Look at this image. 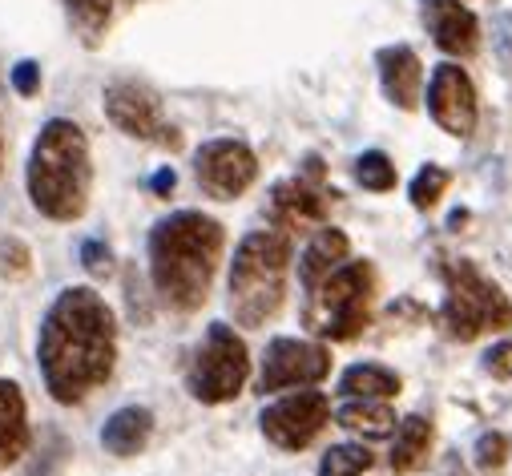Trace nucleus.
<instances>
[{
	"label": "nucleus",
	"instance_id": "c85d7f7f",
	"mask_svg": "<svg viewBox=\"0 0 512 476\" xmlns=\"http://www.w3.org/2000/svg\"><path fill=\"white\" fill-rule=\"evenodd\" d=\"M0 255H5V271H13V275H25L29 271V251H25V243H5L0 247Z\"/></svg>",
	"mask_w": 512,
	"mask_h": 476
},
{
	"label": "nucleus",
	"instance_id": "7c9ffc66",
	"mask_svg": "<svg viewBox=\"0 0 512 476\" xmlns=\"http://www.w3.org/2000/svg\"><path fill=\"white\" fill-rule=\"evenodd\" d=\"M174 182H178V178H174V170H162V174L154 178V190H158V194H166V190H174Z\"/></svg>",
	"mask_w": 512,
	"mask_h": 476
},
{
	"label": "nucleus",
	"instance_id": "4be33fe9",
	"mask_svg": "<svg viewBox=\"0 0 512 476\" xmlns=\"http://www.w3.org/2000/svg\"><path fill=\"white\" fill-rule=\"evenodd\" d=\"M375 464V452L367 444H331L319 460V476H363Z\"/></svg>",
	"mask_w": 512,
	"mask_h": 476
},
{
	"label": "nucleus",
	"instance_id": "7ed1b4c3",
	"mask_svg": "<svg viewBox=\"0 0 512 476\" xmlns=\"http://www.w3.org/2000/svg\"><path fill=\"white\" fill-rule=\"evenodd\" d=\"M93 190V162L89 142L77 122L53 117L41 130L33 158H29V198L53 222H73L85 214Z\"/></svg>",
	"mask_w": 512,
	"mask_h": 476
},
{
	"label": "nucleus",
	"instance_id": "ddd939ff",
	"mask_svg": "<svg viewBox=\"0 0 512 476\" xmlns=\"http://www.w3.org/2000/svg\"><path fill=\"white\" fill-rule=\"evenodd\" d=\"M424 29L448 57H472L480 45V25L460 0H424Z\"/></svg>",
	"mask_w": 512,
	"mask_h": 476
},
{
	"label": "nucleus",
	"instance_id": "f3484780",
	"mask_svg": "<svg viewBox=\"0 0 512 476\" xmlns=\"http://www.w3.org/2000/svg\"><path fill=\"white\" fill-rule=\"evenodd\" d=\"M150 436H154V412L150 408H138V404L113 412L105 420V428H101V444L113 456H138L150 444Z\"/></svg>",
	"mask_w": 512,
	"mask_h": 476
},
{
	"label": "nucleus",
	"instance_id": "39448f33",
	"mask_svg": "<svg viewBox=\"0 0 512 476\" xmlns=\"http://www.w3.org/2000/svg\"><path fill=\"white\" fill-rule=\"evenodd\" d=\"M371 299H375L371 263H343L319 287L307 291L303 323L311 335L327 343H347L371 323Z\"/></svg>",
	"mask_w": 512,
	"mask_h": 476
},
{
	"label": "nucleus",
	"instance_id": "0eeeda50",
	"mask_svg": "<svg viewBox=\"0 0 512 476\" xmlns=\"http://www.w3.org/2000/svg\"><path fill=\"white\" fill-rule=\"evenodd\" d=\"M246 380H250L246 343L234 335V327L214 323L190 360V376H186L190 396L202 404H226L246 388Z\"/></svg>",
	"mask_w": 512,
	"mask_h": 476
},
{
	"label": "nucleus",
	"instance_id": "f8f14e48",
	"mask_svg": "<svg viewBox=\"0 0 512 476\" xmlns=\"http://www.w3.org/2000/svg\"><path fill=\"white\" fill-rule=\"evenodd\" d=\"M428 113L452 138H468L476 130V89L460 65H436L428 81Z\"/></svg>",
	"mask_w": 512,
	"mask_h": 476
},
{
	"label": "nucleus",
	"instance_id": "a878e982",
	"mask_svg": "<svg viewBox=\"0 0 512 476\" xmlns=\"http://www.w3.org/2000/svg\"><path fill=\"white\" fill-rule=\"evenodd\" d=\"M504 460H508V436H504V432H484V436L476 440V464H480L484 472H496Z\"/></svg>",
	"mask_w": 512,
	"mask_h": 476
},
{
	"label": "nucleus",
	"instance_id": "a211bd4d",
	"mask_svg": "<svg viewBox=\"0 0 512 476\" xmlns=\"http://www.w3.org/2000/svg\"><path fill=\"white\" fill-rule=\"evenodd\" d=\"M347 255H351L347 234L335 230V226H323V230L311 238V247L303 251V259H299V279H303V287H307V291L319 287L331 271H339V267L347 263Z\"/></svg>",
	"mask_w": 512,
	"mask_h": 476
},
{
	"label": "nucleus",
	"instance_id": "dca6fc26",
	"mask_svg": "<svg viewBox=\"0 0 512 476\" xmlns=\"http://www.w3.org/2000/svg\"><path fill=\"white\" fill-rule=\"evenodd\" d=\"M29 452V412L13 380H0V468L17 464Z\"/></svg>",
	"mask_w": 512,
	"mask_h": 476
},
{
	"label": "nucleus",
	"instance_id": "6e6552de",
	"mask_svg": "<svg viewBox=\"0 0 512 476\" xmlns=\"http://www.w3.org/2000/svg\"><path fill=\"white\" fill-rule=\"evenodd\" d=\"M105 117L130 138H142V142H154V146H178V130L162 117V101L150 85L142 81H113L105 89Z\"/></svg>",
	"mask_w": 512,
	"mask_h": 476
},
{
	"label": "nucleus",
	"instance_id": "b1692460",
	"mask_svg": "<svg viewBox=\"0 0 512 476\" xmlns=\"http://www.w3.org/2000/svg\"><path fill=\"white\" fill-rule=\"evenodd\" d=\"M448 182H452V174L444 170V166H424L416 178H412V190H408V198H412V206L416 210H432L440 198H444V190H448Z\"/></svg>",
	"mask_w": 512,
	"mask_h": 476
},
{
	"label": "nucleus",
	"instance_id": "c756f323",
	"mask_svg": "<svg viewBox=\"0 0 512 476\" xmlns=\"http://www.w3.org/2000/svg\"><path fill=\"white\" fill-rule=\"evenodd\" d=\"M85 267H89L93 275H105V271H109V251H105L101 243H85Z\"/></svg>",
	"mask_w": 512,
	"mask_h": 476
},
{
	"label": "nucleus",
	"instance_id": "f257e3e1",
	"mask_svg": "<svg viewBox=\"0 0 512 476\" xmlns=\"http://www.w3.org/2000/svg\"><path fill=\"white\" fill-rule=\"evenodd\" d=\"M41 376L57 404H81L97 392L117 360V323L109 303L89 287H69L53 299L41 323Z\"/></svg>",
	"mask_w": 512,
	"mask_h": 476
},
{
	"label": "nucleus",
	"instance_id": "423d86ee",
	"mask_svg": "<svg viewBox=\"0 0 512 476\" xmlns=\"http://www.w3.org/2000/svg\"><path fill=\"white\" fill-rule=\"evenodd\" d=\"M444 307H440V323L452 339L472 343L488 331H508L512 327V303L508 295L468 259H448L444 267Z\"/></svg>",
	"mask_w": 512,
	"mask_h": 476
},
{
	"label": "nucleus",
	"instance_id": "f03ea898",
	"mask_svg": "<svg viewBox=\"0 0 512 476\" xmlns=\"http://www.w3.org/2000/svg\"><path fill=\"white\" fill-rule=\"evenodd\" d=\"M226 247V230L210 214L178 210L162 218L150 234V275L166 307L194 311L206 303L218 259Z\"/></svg>",
	"mask_w": 512,
	"mask_h": 476
},
{
	"label": "nucleus",
	"instance_id": "20e7f679",
	"mask_svg": "<svg viewBox=\"0 0 512 476\" xmlns=\"http://www.w3.org/2000/svg\"><path fill=\"white\" fill-rule=\"evenodd\" d=\"M291 238L283 230L246 234L230 267V311L242 327H263L287 299Z\"/></svg>",
	"mask_w": 512,
	"mask_h": 476
},
{
	"label": "nucleus",
	"instance_id": "9b49d317",
	"mask_svg": "<svg viewBox=\"0 0 512 476\" xmlns=\"http://www.w3.org/2000/svg\"><path fill=\"white\" fill-rule=\"evenodd\" d=\"M194 174L210 198L226 202V198H238L250 190V182L259 178V158H254V150L238 138H214L198 150Z\"/></svg>",
	"mask_w": 512,
	"mask_h": 476
},
{
	"label": "nucleus",
	"instance_id": "6ab92c4d",
	"mask_svg": "<svg viewBox=\"0 0 512 476\" xmlns=\"http://www.w3.org/2000/svg\"><path fill=\"white\" fill-rule=\"evenodd\" d=\"M432 452V420L428 416H408L396 424V440H392V472L408 476L416 468H424Z\"/></svg>",
	"mask_w": 512,
	"mask_h": 476
},
{
	"label": "nucleus",
	"instance_id": "4468645a",
	"mask_svg": "<svg viewBox=\"0 0 512 476\" xmlns=\"http://www.w3.org/2000/svg\"><path fill=\"white\" fill-rule=\"evenodd\" d=\"M323 218H327V190H319L311 178H291L271 190V222L283 234L323 226Z\"/></svg>",
	"mask_w": 512,
	"mask_h": 476
},
{
	"label": "nucleus",
	"instance_id": "412c9836",
	"mask_svg": "<svg viewBox=\"0 0 512 476\" xmlns=\"http://www.w3.org/2000/svg\"><path fill=\"white\" fill-rule=\"evenodd\" d=\"M339 392L351 400H392V396H400V376L379 364H355L343 372Z\"/></svg>",
	"mask_w": 512,
	"mask_h": 476
},
{
	"label": "nucleus",
	"instance_id": "2f4dec72",
	"mask_svg": "<svg viewBox=\"0 0 512 476\" xmlns=\"http://www.w3.org/2000/svg\"><path fill=\"white\" fill-rule=\"evenodd\" d=\"M0 158H5V150H0Z\"/></svg>",
	"mask_w": 512,
	"mask_h": 476
},
{
	"label": "nucleus",
	"instance_id": "bb28decb",
	"mask_svg": "<svg viewBox=\"0 0 512 476\" xmlns=\"http://www.w3.org/2000/svg\"><path fill=\"white\" fill-rule=\"evenodd\" d=\"M484 368L500 380H512V339L508 343H496L488 355H484Z\"/></svg>",
	"mask_w": 512,
	"mask_h": 476
},
{
	"label": "nucleus",
	"instance_id": "9d476101",
	"mask_svg": "<svg viewBox=\"0 0 512 476\" xmlns=\"http://www.w3.org/2000/svg\"><path fill=\"white\" fill-rule=\"evenodd\" d=\"M331 372V355L323 343L307 339H275L263 355V372H259V392H287V388H311L327 380Z\"/></svg>",
	"mask_w": 512,
	"mask_h": 476
},
{
	"label": "nucleus",
	"instance_id": "2eb2a0df",
	"mask_svg": "<svg viewBox=\"0 0 512 476\" xmlns=\"http://www.w3.org/2000/svg\"><path fill=\"white\" fill-rule=\"evenodd\" d=\"M375 65H379V85H383V93H388L392 105H400V109H416L420 105L424 65H420V57H416L412 45H388V49H379Z\"/></svg>",
	"mask_w": 512,
	"mask_h": 476
},
{
	"label": "nucleus",
	"instance_id": "aec40b11",
	"mask_svg": "<svg viewBox=\"0 0 512 476\" xmlns=\"http://www.w3.org/2000/svg\"><path fill=\"white\" fill-rule=\"evenodd\" d=\"M335 420H339L347 432L363 436V440L396 436V412L383 404V400H347V404L335 412Z\"/></svg>",
	"mask_w": 512,
	"mask_h": 476
},
{
	"label": "nucleus",
	"instance_id": "5701e85b",
	"mask_svg": "<svg viewBox=\"0 0 512 476\" xmlns=\"http://www.w3.org/2000/svg\"><path fill=\"white\" fill-rule=\"evenodd\" d=\"M355 182L371 194H383V190H392L396 186V166L388 154H379V150H367L355 158Z\"/></svg>",
	"mask_w": 512,
	"mask_h": 476
},
{
	"label": "nucleus",
	"instance_id": "cd10ccee",
	"mask_svg": "<svg viewBox=\"0 0 512 476\" xmlns=\"http://www.w3.org/2000/svg\"><path fill=\"white\" fill-rule=\"evenodd\" d=\"M13 85H17V93H21V97H33V93L41 89V65L21 61V65L13 69Z\"/></svg>",
	"mask_w": 512,
	"mask_h": 476
},
{
	"label": "nucleus",
	"instance_id": "393cba45",
	"mask_svg": "<svg viewBox=\"0 0 512 476\" xmlns=\"http://www.w3.org/2000/svg\"><path fill=\"white\" fill-rule=\"evenodd\" d=\"M65 9H69V17H73V25L85 33V41H93V37L109 25L113 0H65Z\"/></svg>",
	"mask_w": 512,
	"mask_h": 476
},
{
	"label": "nucleus",
	"instance_id": "1a4fd4ad",
	"mask_svg": "<svg viewBox=\"0 0 512 476\" xmlns=\"http://www.w3.org/2000/svg\"><path fill=\"white\" fill-rule=\"evenodd\" d=\"M331 420V404L323 392L307 388V392H295V396H283L279 404H271L259 424H263V436L283 448V452H303Z\"/></svg>",
	"mask_w": 512,
	"mask_h": 476
}]
</instances>
